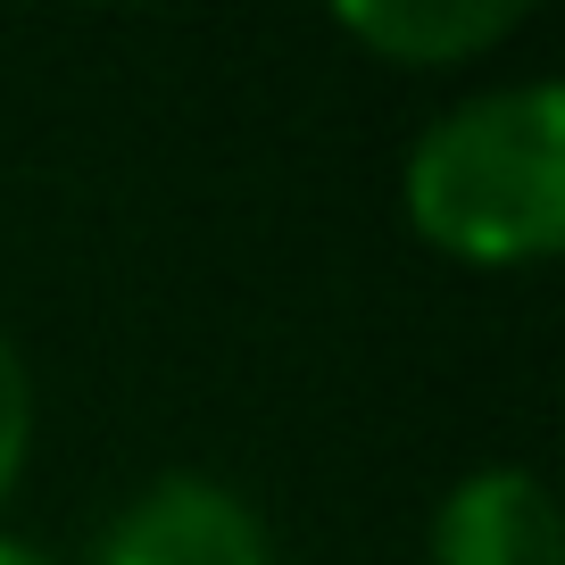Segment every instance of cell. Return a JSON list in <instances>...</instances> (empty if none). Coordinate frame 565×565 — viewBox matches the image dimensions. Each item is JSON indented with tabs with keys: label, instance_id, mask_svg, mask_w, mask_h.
<instances>
[{
	"label": "cell",
	"instance_id": "5b68a950",
	"mask_svg": "<svg viewBox=\"0 0 565 565\" xmlns=\"http://www.w3.org/2000/svg\"><path fill=\"white\" fill-rule=\"evenodd\" d=\"M25 449H34V374H25V350L0 333V499L18 491Z\"/></svg>",
	"mask_w": 565,
	"mask_h": 565
},
{
	"label": "cell",
	"instance_id": "277c9868",
	"mask_svg": "<svg viewBox=\"0 0 565 565\" xmlns=\"http://www.w3.org/2000/svg\"><path fill=\"white\" fill-rule=\"evenodd\" d=\"M333 25L391 67H458L524 25V0H341Z\"/></svg>",
	"mask_w": 565,
	"mask_h": 565
},
{
	"label": "cell",
	"instance_id": "3957f363",
	"mask_svg": "<svg viewBox=\"0 0 565 565\" xmlns=\"http://www.w3.org/2000/svg\"><path fill=\"white\" fill-rule=\"evenodd\" d=\"M424 557L433 565H565L557 499L532 466H475L441 491Z\"/></svg>",
	"mask_w": 565,
	"mask_h": 565
},
{
	"label": "cell",
	"instance_id": "6da1fadb",
	"mask_svg": "<svg viewBox=\"0 0 565 565\" xmlns=\"http://www.w3.org/2000/svg\"><path fill=\"white\" fill-rule=\"evenodd\" d=\"M399 209L441 258L532 266L565 242V92L548 75L458 100L407 141Z\"/></svg>",
	"mask_w": 565,
	"mask_h": 565
},
{
	"label": "cell",
	"instance_id": "7a4b0ae2",
	"mask_svg": "<svg viewBox=\"0 0 565 565\" xmlns=\"http://www.w3.org/2000/svg\"><path fill=\"white\" fill-rule=\"evenodd\" d=\"M92 565H275L266 515L216 475H159L141 482L108 532L92 541Z\"/></svg>",
	"mask_w": 565,
	"mask_h": 565
},
{
	"label": "cell",
	"instance_id": "8992f818",
	"mask_svg": "<svg viewBox=\"0 0 565 565\" xmlns=\"http://www.w3.org/2000/svg\"><path fill=\"white\" fill-rule=\"evenodd\" d=\"M0 565H58V557H42V548H25V541H0Z\"/></svg>",
	"mask_w": 565,
	"mask_h": 565
}]
</instances>
